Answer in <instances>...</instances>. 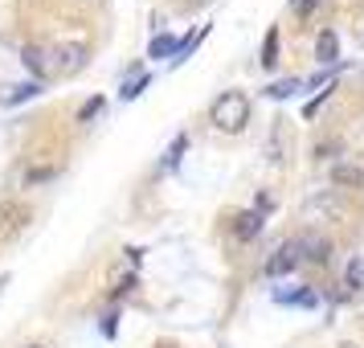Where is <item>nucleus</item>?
<instances>
[{
    "label": "nucleus",
    "mask_w": 364,
    "mask_h": 348,
    "mask_svg": "<svg viewBox=\"0 0 364 348\" xmlns=\"http://www.w3.org/2000/svg\"><path fill=\"white\" fill-rule=\"evenodd\" d=\"M209 123H213L217 132L237 135L250 123V99L242 95V90H225V95L209 107Z\"/></svg>",
    "instance_id": "nucleus-1"
},
{
    "label": "nucleus",
    "mask_w": 364,
    "mask_h": 348,
    "mask_svg": "<svg viewBox=\"0 0 364 348\" xmlns=\"http://www.w3.org/2000/svg\"><path fill=\"white\" fill-rule=\"evenodd\" d=\"M299 263H303V250H299V238H291V242H282V246L266 258L262 270L270 275V279H282V275H291Z\"/></svg>",
    "instance_id": "nucleus-2"
},
{
    "label": "nucleus",
    "mask_w": 364,
    "mask_h": 348,
    "mask_svg": "<svg viewBox=\"0 0 364 348\" xmlns=\"http://www.w3.org/2000/svg\"><path fill=\"white\" fill-rule=\"evenodd\" d=\"M53 74H78L86 66V46H53Z\"/></svg>",
    "instance_id": "nucleus-3"
},
{
    "label": "nucleus",
    "mask_w": 364,
    "mask_h": 348,
    "mask_svg": "<svg viewBox=\"0 0 364 348\" xmlns=\"http://www.w3.org/2000/svg\"><path fill=\"white\" fill-rule=\"evenodd\" d=\"M299 250H303V258L315 263V266H323L331 258V242L319 238V233H299Z\"/></svg>",
    "instance_id": "nucleus-4"
},
{
    "label": "nucleus",
    "mask_w": 364,
    "mask_h": 348,
    "mask_svg": "<svg viewBox=\"0 0 364 348\" xmlns=\"http://www.w3.org/2000/svg\"><path fill=\"white\" fill-rule=\"evenodd\" d=\"M262 230H266V213H258V209H246V213L233 217V233H237L242 242H254Z\"/></svg>",
    "instance_id": "nucleus-5"
},
{
    "label": "nucleus",
    "mask_w": 364,
    "mask_h": 348,
    "mask_svg": "<svg viewBox=\"0 0 364 348\" xmlns=\"http://www.w3.org/2000/svg\"><path fill=\"white\" fill-rule=\"evenodd\" d=\"M21 62H25V70L37 74V83H41L46 74H53V58H50V50H41V46H25V50H21Z\"/></svg>",
    "instance_id": "nucleus-6"
},
{
    "label": "nucleus",
    "mask_w": 364,
    "mask_h": 348,
    "mask_svg": "<svg viewBox=\"0 0 364 348\" xmlns=\"http://www.w3.org/2000/svg\"><path fill=\"white\" fill-rule=\"evenodd\" d=\"M315 58H319V66H340V37L323 29L319 41H315Z\"/></svg>",
    "instance_id": "nucleus-7"
},
{
    "label": "nucleus",
    "mask_w": 364,
    "mask_h": 348,
    "mask_svg": "<svg viewBox=\"0 0 364 348\" xmlns=\"http://www.w3.org/2000/svg\"><path fill=\"white\" fill-rule=\"evenodd\" d=\"M274 299H279V303H291V307H315V303H319V295H315L311 287H295V291H274Z\"/></svg>",
    "instance_id": "nucleus-8"
},
{
    "label": "nucleus",
    "mask_w": 364,
    "mask_h": 348,
    "mask_svg": "<svg viewBox=\"0 0 364 348\" xmlns=\"http://www.w3.org/2000/svg\"><path fill=\"white\" fill-rule=\"evenodd\" d=\"M0 221H4V233H17L29 221V209L25 205H0Z\"/></svg>",
    "instance_id": "nucleus-9"
},
{
    "label": "nucleus",
    "mask_w": 364,
    "mask_h": 348,
    "mask_svg": "<svg viewBox=\"0 0 364 348\" xmlns=\"http://www.w3.org/2000/svg\"><path fill=\"white\" fill-rule=\"evenodd\" d=\"M176 50H181V41L176 37H168V33H160V37H151V46H148V58H176Z\"/></svg>",
    "instance_id": "nucleus-10"
},
{
    "label": "nucleus",
    "mask_w": 364,
    "mask_h": 348,
    "mask_svg": "<svg viewBox=\"0 0 364 348\" xmlns=\"http://www.w3.org/2000/svg\"><path fill=\"white\" fill-rule=\"evenodd\" d=\"M258 62H262L266 70L279 66V29H270V33H266V41H262V58H258Z\"/></svg>",
    "instance_id": "nucleus-11"
},
{
    "label": "nucleus",
    "mask_w": 364,
    "mask_h": 348,
    "mask_svg": "<svg viewBox=\"0 0 364 348\" xmlns=\"http://www.w3.org/2000/svg\"><path fill=\"white\" fill-rule=\"evenodd\" d=\"M344 287H352V291H364V258L356 254L352 263H348V270H344Z\"/></svg>",
    "instance_id": "nucleus-12"
},
{
    "label": "nucleus",
    "mask_w": 364,
    "mask_h": 348,
    "mask_svg": "<svg viewBox=\"0 0 364 348\" xmlns=\"http://www.w3.org/2000/svg\"><path fill=\"white\" fill-rule=\"evenodd\" d=\"M331 181H336V184H360L364 172L356 164H336V168H331Z\"/></svg>",
    "instance_id": "nucleus-13"
},
{
    "label": "nucleus",
    "mask_w": 364,
    "mask_h": 348,
    "mask_svg": "<svg viewBox=\"0 0 364 348\" xmlns=\"http://www.w3.org/2000/svg\"><path fill=\"white\" fill-rule=\"evenodd\" d=\"M299 86H303V78H282V83L266 86V99H291Z\"/></svg>",
    "instance_id": "nucleus-14"
},
{
    "label": "nucleus",
    "mask_w": 364,
    "mask_h": 348,
    "mask_svg": "<svg viewBox=\"0 0 364 348\" xmlns=\"http://www.w3.org/2000/svg\"><path fill=\"white\" fill-rule=\"evenodd\" d=\"M37 95H41V83H21L17 90H13V95H9V102H13V107H17V102H25V99H37Z\"/></svg>",
    "instance_id": "nucleus-15"
},
{
    "label": "nucleus",
    "mask_w": 364,
    "mask_h": 348,
    "mask_svg": "<svg viewBox=\"0 0 364 348\" xmlns=\"http://www.w3.org/2000/svg\"><path fill=\"white\" fill-rule=\"evenodd\" d=\"M144 90H148V74H139L135 83H123V90H119V99H123V102H132V99H139Z\"/></svg>",
    "instance_id": "nucleus-16"
},
{
    "label": "nucleus",
    "mask_w": 364,
    "mask_h": 348,
    "mask_svg": "<svg viewBox=\"0 0 364 348\" xmlns=\"http://www.w3.org/2000/svg\"><path fill=\"white\" fill-rule=\"evenodd\" d=\"M184 148H188V139H184V135H176V139H172V148H168V156H164V168H176V164H181Z\"/></svg>",
    "instance_id": "nucleus-17"
},
{
    "label": "nucleus",
    "mask_w": 364,
    "mask_h": 348,
    "mask_svg": "<svg viewBox=\"0 0 364 348\" xmlns=\"http://www.w3.org/2000/svg\"><path fill=\"white\" fill-rule=\"evenodd\" d=\"M99 111H102V99L95 95V99H86L82 107H78V123H86V119H95Z\"/></svg>",
    "instance_id": "nucleus-18"
},
{
    "label": "nucleus",
    "mask_w": 364,
    "mask_h": 348,
    "mask_svg": "<svg viewBox=\"0 0 364 348\" xmlns=\"http://www.w3.org/2000/svg\"><path fill=\"white\" fill-rule=\"evenodd\" d=\"M328 95H331V86H323V95H315V99H311V102H307V111H303V115L311 119V115H315V111H319V107H323V99H328Z\"/></svg>",
    "instance_id": "nucleus-19"
},
{
    "label": "nucleus",
    "mask_w": 364,
    "mask_h": 348,
    "mask_svg": "<svg viewBox=\"0 0 364 348\" xmlns=\"http://www.w3.org/2000/svg\"><path fill=\"white\" fill-rule=\"evenodd\" d=\"M291 4H295L299 13H311V9H315V0H291Z\"/></svg>",
    "instance_id": "nucleus-20"
},
{
    "label": "nucleus",
    "mask_w": 364,
    "mask_h": 348,
    "mask_svg": "<svg viewBox=\"0 0 364 348\" xmlns=\"http://www.w3.org/2000/svg\"><path fill=\"white\" fill-rule=\"evenodd\" d=\"M188 4H193V9H200V4H213V0H188Z\"/></svg>",
    "instance_id": "nucleus-21"
},
{
    "label": "nucleus",
    "mask_w": 364,
    "mask_h": 348,
    "mask_svg": "<svg viewBox=\"0 0 364 348\" xmlns=\"http://www.w3.org/2000/svg\"><path fill=\"white\" fill-rule=\"evenodd\" d=\"M340 348H360V344H352V340H348V344H340Z\"/></svg>",
    "instance_id": "nucleus-22"
},
{
    "label": "nucleus",
    "mask_w": 364,
    "mask_h": 348,
    "mask_svg": "<svg viewBox=\"0 0 364 348\" xmlns=\"http://www.w3.org/2000/svg\"><path fill=\"white\" fill-rule=\"evenodd\" d=\"M29 348H41V344H29Z\"/></svg>",
    "instance_id": "nucleus-23"
}]
</instances>
